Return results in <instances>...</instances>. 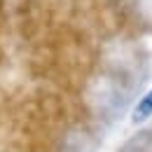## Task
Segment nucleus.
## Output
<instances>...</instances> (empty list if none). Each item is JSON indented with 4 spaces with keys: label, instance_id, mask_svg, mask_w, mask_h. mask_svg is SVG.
Wrapping results in <instances>:
<instances>
[{
    "label": "nucleus",
    "instance_id": "nucleus-1",
    "mask_svg": "<svg viewBox=\"0 0 152 152\" xmlns=\"http://www.w3.org/2000/svg\"><path fill=\"white\" fill-rule=\"evenodd\" d=\"M73 122L68 101L54 91H38L17 108L10 133L12 152H63Z\"/></svg>",
    "mask_w": 152,
    "mask_h": 152
},
{
    "label": "nucleus",
    "instance_id": "nucleus-2",
    "mask_svg": "<svg viewBox=\"0 0 152 152\" xmlns=\"http://www.w3.org/2000/svg\"><path fill=\"white\" fill-rule=\"evenodd\" d=\"M150 117H152V87L136 101V105H133V110H131V124L133 126H140Z\"/></svg>",
    "mask_w": 152,
    "mask_h": 152
},
{
    "label": "nucleus",
    "instance_id": "nucleus-3",
    "mask_svg": "<svg viewBox=\"0 0 152 152\" xmlns=\"http://www.w3.org/2000/svg\"><path fill=\"white\" fill-rule=\"evenodd\" d=\"M117 152H152V129H143V131L133 133Z\"/></svg>",
    "mask_w": 152,
    "mask_h": 152
},
{
    "label": "nucleus",
    "instance_id": "nucleus-4",
    "mask_svg": "<svg viewBox=\"0 0 152 152\" xmlns=\"http://www.w3.org/2000/svg\"><path fill=\"white\" fill-rule=\"evenodd\" d=\"M0 14H5V2L0 0Z\"/></svg>",
    "mask_w": 152,
    "mask_h": 152
},
{
    "label": "nucleus",
    "instance_id": "nucleus-5",
    "mask_svg": "<svg viewBox=\"0 0 152 152\" xmlns=\"http://www.w3.org/2000/svg\"><path fill=\"white\" fill-rule=\"evenodd\" d=\"M0 31H2V14H0Z\"/></svg>",
    "mask_w": 152,
    "mask_h": 152
}]
</instances>
